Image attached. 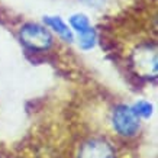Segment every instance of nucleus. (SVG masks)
<instances>
[{"mask_svg":"<svg viewBox=\"0 0 158 158\" xmlns=\"http://www.w3.org/2000/svg\"><path fill=\"white\" fill-rule=\"evenodd\" d=\"M132 110H134V113L136 116L148 118V116H151V113H152V106L149 105L148 102L141 100V102H138V103H136L134 107H132Z\"/></svg>","mask_w":158,"mask_h":158,"instance_id":"nucleus-8","label":"nucleus"},{"mask_svg":"<svg viewBox=\"0 0 158 158\" xmlns=\"http://www.w3.org/2000/svg\"><path fill=\"white\" fill-rule=\"evenodd\" d=\"M134 65L136 71L141 73L144 77L149 76V74H152L154 77L157 74V54L155 51H151L148 47L139 48L134 55Z\"/></svg>","mask_w":158,"mask_h":158,"instance_id":"nucleus-4","label":"nucleus"},{"mask_svg":"<svg viewBox=\"0 0 158 158\" xmlns=\"http://www.w3.org/2000/svg\"><path fill=\"white\" fill-rule=\"evenodd\" d=\"M94 41H96V34H94L93 28L87 29V31L80 34V47L83 49H90L94 45Z\"/></svg>","mask_w":158,"mask_h":158,"instance_id":"nucleus-7","label":"nucleus"},{"mask_svg":"<svg viewBox=\"0 0 158 158\" xmlns=\"http://www.w3.org/2000/svg\"><path fill=\"white\" fill-rule=\"evenodd\" d=\"M44 20H45V23L49 25L61 38H64L65 41H71L73 39L71 31L68 29L67 25L62 22L61 18H58V16H47V18H44Z\"/></svg>","mask_w":158,"mask_h":158,"instance_id":"nucleus-5","label":"nucleus"},{"mask_svg":"<svg viewBox=\"0 0 158 158\" xmlns=\"http://www.w3.org/2000/svg\"><path fill=\"white\" fill-rule=\"evenodd\" d=\"M70 23H71V26L76 29L78 34H81V32L91 28L90 23H89V19L84 15H74V16H71L70 18Z\"/></svg>","mask_w":158,"mask_h":158,"instance_id":"nucleus-6","label":"nucleus"},{"mask_svg":"<svg viewBox=\"0 0 158 158\" xmlns=\"http://www.w3.org/2000/svg\"><path fill=\"white\" fill-rule=\"evenodd\" d=\"M78 158H115V151L103 139H91L81 147Z\"/></svg>","mask_w":158,"mask_h":158,"instance_id":"nucleus-3","label":"nucleus"},{"mask_svg":"<svg viewBox=\"0 0 158 158\" xmlns=\"http://www.w3.org/2000/svg\"><path fill=\"white\" fill-rule=\"evenodd\" d=\"M20 38L26 47L32 49H47L52 42L48 31L35 23L25 25L20 31Z\"/></svg>","mask_w":158,"mask_h":158,"instance_id":"nucleus-1","label":"nucleus"},{"mask_svg":"<svg viewBox=\"0 0 158 158\" xmlns=\"http://www.w3.org/2000/svg\"><path fill=\"white\" fill-rule=\"evenodd\" d=\"M113 126L118 134L123 136H131L136 134L139 129L138 116L134 113V110L126 106H119L113 112Z\"/></svg>","mask_w":158,"mask_h":158,"instance_id":"nucleus-2","label":"nucleus"}]
</instances>
